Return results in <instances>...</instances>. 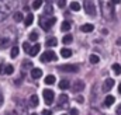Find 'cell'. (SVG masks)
Masks as SVG:
<instances>
[{
  "mask_svg": "<svg viewBox=\"0 0 121 115\" xmlns=\"http://www.w3.org/2000/svg\"><path fill=\"white\" fill-rule=\"evenodd\" d=\"M89 60H90V63H93V65H97L100 62V58L97 56V55H90L89 56Z\"/></svg>",
  "mask_w": 121,
  "mask_h": 115,
  "instance_id": "603a6c76",
  "label": "cell"
},
{
  "mask_svg": "<svg viewBox=\"0 0 121 115\" xmlns=\"http://www.w3.org/2000/svg\"><path fill=\"white\" fill-rule=\"evenodd\" d=\"M116 114H117V115H121V104L117 107V110H116Z\"/></svg>",
  "mask_w": 121,
  "mask_h": 115,
  "instance_id": "74e56055",
  "label": "cell"
},
{
  "mask_svg": "<svg viewBox=\"0 0 121 115\" xmlns=\"http://www.w3.org/2000/svg\"><path fill=\"white\" fill-rule=\"evenodd\" d=\"M1 103H3V94L0 93V105H1Z\"/></svg>",
  "mask_w": 121,
  "mask_h": 115,
  "instance_id": "b9f144b4",
  "label": "cell"
},
{
  "mask_svg": "<svg viewBox=\"0 0 121 115\" xmlns=\"http://www.w3.org/2000/svg\"><path fill=\"white\" fill-rule=\"evenodd\" d=\"M101 4H103V11H104L103 14H104V17L107 20H111L114 17V4L111 3V0H103Z\"/></svg>",
  "mask_w": 121,
  "mask_h": 115,
  "instance_id": "6da1fadb",
  "label": "cell"
},
{
  "mask_svg": "<svg viewBox=\"0 0 121 115\" xmlns=\"http://www.w3.org/2000/svg\"><path fill=\"white\" fill-rule=\"evenodd\" d=\"M76 101H79V103H83V97H82V95H78V97H76Z\"/></svg>",
  "mask_w": 121,
  "mask_h": 115,
  "instance_id": "f35d334b",
  "label": "cell"
},
{
  "mask_svg": "<svg viewBox=\"0 0 121 115\" xmlns=\"http://www.w3.org/2000/svg\"><path fill=\"white\" fill-rule=\"evenodd\" d=\"M23 49H24L26 52H28V51H30V49H31L30 44H28V42H24V44H23Z\"/></svg>",
  "mask_w": 121,
  "mask_h": 115,
  "instance_id": "1f68e13d",
  "label": "cell"
},
{
  "mask_svg": "<svg viewBox=\"0 0 121 115\" xmlns=\"http://www.w3.org/2000/svg\"><path fill=\"white\" fill-rule=\"evenodd\" d=\"M45 84H54L55 83V76H52V74H49V76H47L45 77Z\"/></svg>",
  "mask_w": 121,
  "mask_h": 115,
  "instance_id": "ffe728a7",
  "label": "cell"
},
{
  "mask_svg": "<svg viewBox=\"0 0 121 115\" xmlns=\"http://www.w3.org/2000/svg\"><path fill=\"white\" fill-rule=\"evenodd\" d=\"M44 13H45V16H51V14L54 13V8H52V6H51V4L45 6V8H44Z\"/></svg>",
  "mask_w": 121,
  "mask_h": 115,
  "instance_id": "7402d4cb",
  "label": "cell"
},
{
  "mask_svg": "<svg viewBox=\"0 0 121 115\" xmlns=\"http://www.w3.org/2000/svg\"><path fill=\"white\" fill-rule=\"evenodd\" d=\"M55 21H56L55 17H51V18H48V20H45L44 17H41V18H39V25H41V28L44 29V31H48V29L55 24Z\"/></svg>",
  "mask_w": 121,
  "mask_h": 115,
  "instance_id": "7a4b0ae2",
  "label": "cell"
},
{
  "mask_svg": "<svg viewBox=\"0 0 121 115\" xmlns=\"http://www.w3.org/2000/svg\"><path fill=\"white\" fill-rule=\"evenodd\" d=\"M31 115H37V114H31Z\"/></svg>",
  "mask_w": 121,
  "mask_h": 115,
  "instance_id": "bcb514c9",
  "label": "cell"
},
{
  "mask_svg": "<svg viewBox=\"0 0 121 115\" xmlns=\"http://www.w3.org/2000/svg\"><path fill=\"white\" fill-rule=\"evenodd\" d=\"M70 10H73V11H79V10H80V4H79V1H72V3H70Z\"/></svg>",
  "mask_w": 121,
  "mask_h": 115,
  "instance_id": "ac0fdd59",
  "label": "cell"
},
{
  "mask_svg": "<svg viewBox=\"0 0 121 115\" xmlns=\"http://www.w3.org/2000/svg\"><path fill=\"white\" fill-rule=\"evenodd\" d=\"M41 6H42V0H34L32 1V8L34 10H38Z\"/></svg>",
  "mask_w": 121,
  "mask_h": 115,
  "instance_id": "d4e9b609",
  "label": "cell"
},
{
  "mask_svg": "<svg viewBox=\"0 0 121 115\" xmlns=\"http://www.w3.org/2000/svg\"><path fill=\"white\" fill-rule=\"evenodd\" d=\"M63 115H66V114H63Z\"/></svg>",
  "mask_w": 121,
  "mask_h": 115,
  "instance_id": "7dc6e473",
  "label": "cell"
},
{
  "mask_svg": "<svg viewBox=\"0 0 121 115\" xmlns=\"http://www.w3.org/2000/svg\"><path fill=\"white\" fill-rule=\"evenodd\" d=\"M89 115H103V114H101V112H99V111H96V110H93Z\"/></svg>",
  "mask_w": 121,
  "mask_h": 115,
  "instance_id": "8d00e7d4",
  "label": "cell"
},
{
  "mask_svg": "<svg viewBox=\"0 0 121 115\" xmlns=\"http://www.w3.org/2000/svg\"><path fill=\"white\" fill-rule=\"evenodd\" d=\"M42 95H44L45 104L51 105V104L54 103V97H55V94H54V91H52V90H49V88H45V90L42 91Z\"/></svg>",
  "mask_w": 121,
  "mask_h": 115,
  "instance_id": "5b68a950",
  "label": "cell"
},
{
  "mask_svg": "<svg viewBox=\"0 0 121 115\" xmlns=\"http://www.w3.org/2000/svg\"><path fill=\"white\" fill-rule=\"evenodd\" d=\"M59 69L66 73H76L79 70V66L78 65H62V66H59Z\"/></svg>",
  "mask_w": 121,
  "mask_h": 115,
  "instance_id": "8992f818",
  "label": "cell"
},
{
  "mask_svg": "<svg viewBox=\"0 0 121 115\" xmlns=\"http://www.w3.org/2000/svg\"><path fill=\"white\" fill-rule=\"evenodd\" d=\"M41 62H44V63H48V62H52V60H56V53L54 52V51H47V52H44L42 55H41Z\"/></svg>",
  "mask_w": 121,
  "mask_h": 115,
  "instance_id": "277c9868",
  "label": "cell"
},
{
  "mask_svg": "<svg viewBox=\"0 0 121 115\" xmlns=\"http://www.w3.org/2000/svg\"><path fill=\"white\" fill-rule=\"evenodd\" d=\"M69 87V82L68 80H60L59 82V88L60 90H66Z\"/></svg>",
  "mask_w": 121,
  "mask_h": 115,
  "instance_id": "cb8c5ba5",
  "label": "cell"
},
{
  "mask_svg": "<svg viewBox=\"0 0 121 115\" xmlns=\"http://www.w3.org/2000/svg\"><path fill=\"white\" fill-rule=\"evenodd\" d=\"M47 1H48V3H51V1H54V0H47Z\"/></svg>",
  "mask_w": 121,
  "mask_h": 115,
  "instance_id": "f6af8a7d",
  "label": "cell"
},
{
  "mask_svg": "<svg viewBox=\"0 0 121 115\" xmlns=\"http://www.w3.org/2000/svg\"><path fill=\"white\" fill-rule=\"evenodd\" d=\"M80 29H82L83 32H91V31L94 29V27H93V24H83V25L80 27Z\"/></svg>",
  "mask_w": 121,
  "mask_h": 115,
  "instance_id": "5bb4252c",
  "label": "cell"
},
{
  "mask_svg": "<svg viewBox=\"0 0 121 115\" xmlns=\"http://www.w3.org/2000/svg\"><path fill=\"white\" fill-rule=\"evenodd\" d=\"M7 45H9V39H7V38L0 39V46H1V48H7Z\"/></svg>",
  "mask_w": 121,
  "mask_h": 115,
  "instance_id": "f546056e",
  "label": "cell"
},
{
  "mask_svg": "<svg viewBox=\"0 0 121 115\" xmlns=\"http://www.w3.org/2000/svg\"><path fill=\"white\" fill-rule=\"evenodd\" d=\"M30 105L31 107H37L38 105V95H31L30 97Z\"/></svg>",
  "mask_w": 121,
  "mask_h": 115,
  "instance_id": "9a60e30c",
  "label": "cell"
},
{
  "mask_svg": "<svg viewBox=\"0 0 121 115\" xmlns=\"http://www.w3.org/2000/svg\"><path fill=\"white\" fill-rule=\"evenodd\" d=\"M60 55H62V58H70L72 56V51L68 49V48H62L60 49Z\"/></svg>",
  "mask_w": 121,
  "mask_h": 115,
  "instance_id": "4fadbf2b",
  "label": "cell"
},
{
  "mask_svg": "<svg viewBox=\"0 0 121 115\" xmlns=\"http://www.w3.org/2000/svg\"><path fill=\"white\" fill-rule=\"evenodd\" d=\"M111 3L113 4H118V3H121V0H111Z\"/></svg>",
  "mask_w": 121,
  "mask_h": 115,
  "instance_id": "60d3db41",
  "label": "cell"
},
{
  "mask_svg": "<svg viewBox=\"0 0 121 115\" xmlns=\"http://www.w3.org/2000/svg\"><path fill=\"white\" fill-rule=\"evenodd\" d=\"M32 21H34V16H32V13H28L27 17H26V20H24V25L30 27L31 24H32Z\"/></svg>",
  "mask_w": 121,
  "mask_h": 115,
  "instance_id": "7c38bea8",
  "label": "cell"
},
{
  "mask_svg": "<svg viewBox=\"0 0 121 115\" xmlns=\"http://www.w3.org/2000/svg\"><path fill=\"white\" fill-rule=\"evenodd\" d=\"M18 52H20V51H18V46H13V48H11V53H10V55H11V58H17Z\"/></svg>",
  "mask_w": 121,
  "mask_h": 115,
  "instance_id": "83f0119b",
  "label": "cell"
},
{
  "mask_svg": "<svg viewBox=\"0 0 121 115\" xmlns=\"http://www.w3.org/2000/svg\"><path fill=\"white\" fill-rule=\"evenodd\" d=\"M70 115H79V111H78L76 108H72V110H70Z\"/></svg>",
  "mask_w": 121,
  "mask_h": 115,
  "instance_id": "e575fe53",
  "label": "cell"
},
{
  "mask_svg": "<svg viewBox=\"0 0 121 115\" xmlns=\"http://www.w3.org/2000/svg\"><path fill=\"white\" fill-rule=\"evenodd\" d=\"M117 44H118V45L121 46V38H118V39H117Z\"/></svg>",
  "mask_w": 121,
  "mask_h": 115,
  "instance_id": "7bdbcfd3",
  "label": "cell"
},
{
  "mask_svg": "<svg viewBox=\"0 0 121 115\" xmlns=\"http://www.w3.org/2000/svg\"><path fill=\"white\" fill-rule=\"evenodd\" d=\"M39 49H41V45H39V44H35L34 46H31V49L28 51V53H30L31 56H35V55H38Z\"/></svg>",
  "mask_w": 121,
  "mask_h": 115,
  "instance_id": "30bf717a",
  "label": "cell"
},
{
  "mask_svg": "<svg viewBox=\"0 0 121 115\" xmlns=\"http://www.w3.org/2000/svg\"><path fill=\"white\" fill-rule=\"evenodd\" d=\"M23 67H31L32 69V63L31 62H23Z\"/></svg>",
  "mask_w": 121,
  "mask_h": 115,
  "instance_id": "836d02e7",
  "label": "cell"
},
{
  "mask_svg": "<svg viewBox=\"0 0 121 115\" xmlns=\"http://www.w3.org/2000/svg\"><path fill=\"white\" fill-rule=\"evenodd\" d=\"M13 18H14L17 23H18V21H21V20H23V13H18V11H17V13H14Z\"/></svg>",
  "mask_w": 121,
  "mask_h": 115,
  "instance_id": "f1b7e54d",
  "label": "cell"
},
{
  "mask_svg": "<svg viewBox=\"0 0 121 115\" xmlns=\"http://www.w3.org/2000/svg\"><path fill=\"white\" fill-rule=\"evenodd\" d=\"M72 41H73V38H72V35H65V37L62 38V42H63L65 45H66V44H70Z\"/></svg>",
  "mask_w": 121,
  "mask_h": 115,
  "instance_id": "484cf974",
  "label": "cell"
},
{
  "mask_svg": "<svg viewBox=\"0 0 121 115\" xmlns=\"http://www.w3.org/2000/svg\"><path fill=\"white\" fill-rule=\"evenodd\" d=\"M118 93H120V94H121V84H120V86H118Z\"/></svg>",
  "mask_w": 121,
  "mask_h": 115,
  "instance_id": "ee69618b",
  "label": "cell"
},
{
  "mask_svg": "<svg viewBox=\"0 0 121 115\" xmlns=\"http://www.w3.org/2000/svg\"><path fill=\"white\" fill-rule=\"evenodd\" d=\"M56 44H58L56 38H49V39L47 41V46H49V48H52V46H56Z\"/></svg>",
  "mask_w": 121,
  "mask_h": 115,
  "instance_id": "d6986e66",
  "label": "cell"
},
{
  "mask_svg": "<svg viewBox=\"0 0 121 115\" xmlns=\"http://www.w3.org/2000/svg\"><path fill=\"white\" fill-rule=\"evenodd\" d=\"M83 88H85V83L82 80H76L73 83V86H72V90L75 93H80V91H83Z\"/></svg>",
  "mask_w": 121,
  "mask_h": 115,
  "instance_id": "ba28073f",
  "label": "cell"
},
{
  "mask_svg": "<svg viewBox=\"0 0 121 115\" xmlns=\"http://www.w3.org/2000/svg\"><path fill=\"white\" fill-rule=\"evenodd\" d=\"M114 80L113 79H107V80H104V84H103V91L104 93H108L113 87H114Z\"/></svg>",
  "mask_w": 121,
  "mask_h": 115,
  "instance_id": "52a82bcc",
  "label": "cell"
},
{
  "mask_svg": "<svg viewBox=\"0 0 121 115\" xmlns=\"http://www.w3.org/2000/svg\"><path fill=\"white\" fill-rule=\"evenodd\" d=\"M13 72H14V67H13L11 65H7V66L4 67V73H6V74H13Z\"/></svg>",
  "mask_w": 121,
  "mask_h": 115,
  "instance_id": "4316f807",
  "label": "cell"
},
{
  "mask_svg": "<svg viewBox=\"0 0 121 115\" xmlns=\"http://www.w3.org/2000/svg\"><path fill=\"white\" fill-rule=\"evenodd\" d=\"M68 101H69L68 95H66V94H60V97H59V105H65V104H68Z\"/></svg>",
  "mask_w": 121,
  "mask_h": 115,
  "instance_id": "2e32d148",
  "label": "cell"
},
{
  "mask_svg": "<svg viewBox=\"0 0 121 115\" xmlns=\"http://www.w3.org/2000/svg\"><path fill=\"white\" fill-rule=\"evenodd\" d=\"M111 69H113V72L118 76V74H121V65H118V63H114L113 66H111Z\"/></svg>",
  "mask_w": 121,
  "mask_h": 115,
  "instance_id": "e0dca14e",
  "label": "cell"
},
{
  "mask_svg": "<svg viewBox=\"0 0 121 115\" xmlns=\"http://www.w3.org/2000/svg\"><path fill=\"white\" fill-rule=\"evenodd\" d=\"M83 7H85V11L90 16V17H96V7L93 4L91 0H83Z\"/></svg>",
  "mask_w": 121,
  "mask_h": 115,
  "instance_id": "3957f363",
  "label": "cell"
},
{
  "mask_svg": "<svg viewBox=\"0 0 121 115\" xmlns=\"http://www.w3.org/2000/svg\"><path fill=\"white\" fill-rule=\"evenodd\" d=\"M4 73V65H0V74Z\"/></svg>",
  "mask_w": 121,
  "mask_h": 115,
  "instance_id": "ab89813d",
  "label": "cell"
},
{
  "mask_svg": "<svg viewBox=\"0 0 121 115\" xmlns=\"http://www.w3.org/2000/svg\"><path fill=\"white\" fill-rule=\"evenodd\" d=\"M38 39V34L37 32H31L30 34V41H37Z\"/></svg>",
  "mask_w": 121,
  "mask_h": 115,
  "instance_id": "4dcf8cb0",
  "label": "cell"
},
{
  "mask_svg": "<svg viewBox=\"0 0 121 115\" xmlns=\"http://www.w3.org/2000/svg\"><path fill=\"white\" fill-rule=\"evenodd\" d=\"M65 4H66V0H58V7L63 8V7H65Z\"/></svg>",
  "mask_w": 121,
  "mask_h": 115,
  "instance_id": "d6a6232c",
  "label": "cell"
},
{
  "mask_svg": "<svg viewBox=\"0 0 121 115\" xmlns=\"http://www.w3.org/2000/svg\"><path fill=\"white\" fill-rule=\"evenodd\" d=\"M51 114H52V112H51L49 110H44V111L41 112V115H51Z\"/></svg>",
  "mask_w": 121,
  "mask_h": 115,
  "instance_id": "d590c367",
  "label": "cell"
},
{
  "mask_svg": "<svg viewBox=\"0 0 121 115\" xmlns=\"http://www.w3.org/2000/svg\"><path fill=\"white\" fill-rule=\"evenodd\" d=\"M114 103H116V98H114L113 95H107V97L104 98V105H106V107H111Z\"/></svg>",
  "mask_w": 121,
  "mask_h": 115,
  "instance_id": "8fae6325",
  "label": "cell"
},
{
  "mask_svg": "<svg viewBox=\"0 0 121 115\" xmlns=\"http://www.w3.org/2000/svg\"><path fill=\"white\" fill-rule=\"evenodd\" d=\"M60 29H62L63 32L69 31V29H70V23H69V21H63V23H62V25H60Z\"/></svg>",
  "mask_w": 121,
  "mask_h": 115,
  "instance_id": "44dd1931",
  "label": "cell"
},
{
  "mask_svg": "<svg viewBox=\"0 0 121 115\" xmlns=\"http://www.w3.org/2000/svg\"><path fill=\"white\" fill-rule=\"evenodd\" d=\"M42 76V70L41 69H38V67H32L31 69V77L32 79H39Z\"/></svg>",
  "mask_w": 121,
  "mask_h": 115,
  "instance_id": "9c48e42d",
  "label": "cell"
}]
</instances>
